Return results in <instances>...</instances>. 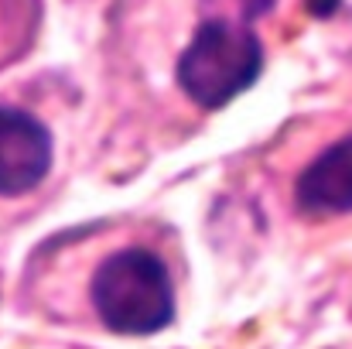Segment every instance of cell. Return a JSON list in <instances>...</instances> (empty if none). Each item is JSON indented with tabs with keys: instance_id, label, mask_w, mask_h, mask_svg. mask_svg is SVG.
<instances>
[{
	"instance_id": "1",
	"label": "cell",
	"mask_w": 352,
	"mask_h": 349,
	"mask_svg": "<svg viewBox=\"0 0 352 349\" xmlns=\"http://www.w3.org/2000/svg\"><path fill=\"white\" fill-rule=\"evenodd\" d=\"M89 298L103 326L120 336H151L175 319L168 267L144 246L107 257L93 274Z\"/></svg>"
},
{
	"instance_id": "2",
	"label": "cell",
	"mask_w": 352,
	"mask_h": 349,
	"mask_svg": "<svg viewBox=\"0 0 352 349\" xmlns=\"http://www.w3.org/2000/svg\"><path fill=\"white\" fill-rule=\"evenodd\" d=\"M263 69L260 38L246 24L209 17L178 59V86L206 110H219L246 93Z\"/></svg>"
},
{
	"instance_id": "3",
	"label": "cell",
	"mask_w": 352,
	"mask_h": 349,
	"mask_svg": "<svg viewBox=\"0 0 352 349\" xmlns=\"http://www.w3.org/2000/svg\"><path fill=\"white\" fill-rule=\"evenodd\" d=\"M52 168L48 127L17 107H0V195L14 199L41 185Z\"/></svg>"
},
{
	"instance_id": "4",
	"label": "cell",
	"mask_w": 352,
	"mask_h": 349,
	"mask_svg": "<svg viewBox=\"0 0 352 349\" xmlns=\"http://www.w3.org/2000/svg\"><path fill=\"white\" fill-rule=\"evenodd\" d=\"M294 202L308 216L352 213V134L322 151L294 185Z\"/></svg>"
},
{
	"instance_id": "5",
	"label": "cell",
	"mask_w": 352,
	"mask_h": 349,
	"mask_svg": "<svg viewBox=\"0 0 352 349\" xmlns=\"http://www.w3.org/2000/svg\"><path fill=\"white\" fill-rule=\"evenodd\" d=\"M305 3H308V14H315V17H332L342 0H305Z\"/></svg>"
},
{
	"instance_id": "6",
	"label": "cell",
	"mask_w": 352,
	"mask_h": 349,
	"mask_svg": "<svg viewBox=\"0 0 352 349\" xmlns=\"http://www.w3.org/2000/svg\"><path fill=\"white\" fill-rule=\"evenodd\" d=\"M270 7H274V0H239L243 17H256V14H263V10H270Z\"/></svg>"
}]
</instances>
